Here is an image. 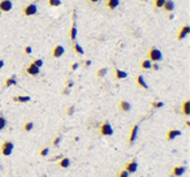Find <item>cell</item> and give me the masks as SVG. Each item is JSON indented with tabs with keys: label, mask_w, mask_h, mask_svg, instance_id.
I'll return each mask as SVG.
<instances>
[{
	"label": "cell",
	"mask_w": 190,
	"mask_h": 177,
	"mask_svg": "<svg viewBox=\"0 0 190 177\" xmlns=\"http://www.w3.org/2000/svg\"><path fill=\"white\" fill-rule=\"evenodd\" d=\"M151 68H152L154 70H159V65L156 63H154V64H151Z\"/></svg>",
	"instance_id": "39"
},
{
	"label": "cell",
	"mask_w": 190,
	"mask_h": 177,
	"mask_svg": "<svg viewBox=\"0 0 190 177\" xmlns=\"http://www.w3.org/2000/svg\"><path fill=\"white\" fill-rule=\"evenodd\" d=\"M139 177H143V176H139Z\"/></svg>",
	"instance_id": "48"
},
{
	"label": "cell",
	"mask_w": 190,
	"mask_h": 177,
	"mask_svg": "<svg viewBox=\"0 0 190 177\" xmlns=\"http://www.w3.org/2000/svg\"><path fill=\"white\" fill-rule=\"evenodd\" d=\"M119 7V0H107V8L113 11Z\"/></svg>",
	"instance_id": "21"
},
{
	"label": "cell",
	"mask_w": 190,
	"mask_h": 177,
	"mask_svg": "<svg viewBox=\"0 0 190 177\" xmlns=\"http://www.w3.org/2000/svg\"><path fill=\"white\" fill-rule=\"evenodd\" d=\"M13 8V3L11 0H2L0 2V12H11Z\"/></svg>",
	"instance_id": "6"
},
{
	"label": "cell",
	"mask_w": 190,
	"mask_h": 177,
	"mask_svg": "<svg viewBox=\"0 0 190 177\" xmlns=\"http://www.w3.org/2000/svg\"><path fill=\"white\" fill-rule=\"evenodd\" d=\"M78 67H80L78 63H73L72 67H70V69H72V70H76V69H78Z\"/></svg>",
	"instance_id": "37"
},
{
	"label": "cell",
	"mask_w": 190,
	"mask_h": 177,
	"mask_svg": "<svg viewBox=\"0 0 190 177\" xmlns=\"http://www.w3.org/2000/svg\"><path fill=\"white\" fill-rule=\"evenodd\" d=\"M107 70H108L107 68H100V69L98 70V73H96V76H98L99 78H103L107 74Z\"/></svg>",
	"instance_id": "26"
},
{
	"label": "cell",
	"mask_w": 190,
	"mask_h": 177,
	"mask_svg": "<svg viewBox=\"0 0 190 177\" xmlns=\"http://www.w3.org/2000/svg\"><path fill=\"white\" fill-rule=\"evenodd\" d=\"M14 85H17V81H16V77L12 76V77H9L5 80V87H11V86H14Z\"/></svg>",
	"instance_id": "23"
},
{
	"label": "cell",
	"mask_w": 190,
	"mask_h": 177,
	"mask_svg": "<svg viewBox=\"0 0 190 177\" xmlns=\"http://www.w3.org/2000/svg\"><path fill=\"white\" fill-rule=\"evenodd\" d=\"M117 177H129V173H128V172H126V171L124 169V171H121L120 173L117 175Z\"/></svg>",
	"instance_id": "35"
},
{
	"label": "cell",
	"mask_w": 190,
	"mask_h": 177,
	"mask_svg": "<svg viewBox=\"0 0 190 177\" xmlns=\"http://www.w3.org/2000/svg\"><path fill=\"white\" fill-rule=\"evenodd\" d=\"M185 125H186V126L189 128V126H190V121H185Z\"/></svg>",
	"instance_id": "46"
},
{
	"label": "cell",
	"mask_w": 190,
	"mask_h": 177,
	"mask_svg": "<svg viewBox=\"0 0 190 177\" xmlns=\"http://www.w3.org/2000/svg\"><path fill=\"white\" fill-rule=\"evenodd\" d=\"M61 4V0H48V5L50 7H59Z\"/></svg>",
	"instance_id": "28"
},
{
	"label": "cell",
	"mask_w": 190,
	"mask_h": 177,
	"mask_svg": "<svg viewBox=\"0 0 190 177\" xmlns=\"http://www.w3.org/2000/svg\"><path fill=\"white\" fill-rule=\"evenodd\" d=\"M138 130H139V125L138 124H135L133 128H131V130H130V134H129V145H133L134 143V141L137 139V137H138Z\"/></svg>",
	"instance_id": "5"
},
{
	"label": "cell",
	"mask_w": 190,
	"mask_h": 177,
	"mask_svg": "<svg viewBox=\"0 0 190 177\" xmlns=\"http://www.w3.org/2000/svg\"><path fill=\"white\" fill-rule=\"evenodd\" d=\"M181 135V132H180L178 129H169L167 132V139L168 141H173V139H176L177 137Z\"/></svg>",
	"instance_id": "12"
},
{
	"label": "cell",
	"mask_w": 190,
	"mask_h": 177,
	"mask_svg": "<svg viewBox=\"0 0 190 177\" xmlns=\"http://www.w3.org/2000/svg\"><path fill=\"white\" fill-rule=\"evenodd\" d=\"M126 77H128V73H126L125 70L117 69V68L115 69V78L116 80H124V78H126Z\"/></svg>",
	"instance_id": "17"
},
{
	"label": "cell",
	"mask_w": 190,
	"mask_h": 177,
	"mask_svg": "<svg viewBox=\"0 0 190 177\" xmlns=\"http://www.w3.org/2000/svg\"><path fill=\"white\" fill-rule=\"evenodd\" d=\"M185 172H186V167L181 165V167H174L172 169V173H170V177H180L182 176Z\"/></svg>",
	"instance_id": "11"
},
{
	"label": "cell",
	"mask_w": 190,
	"mask_h": 177,
	"mask_svg": "<svg viewBox=\"0 0 190 177\" xmlns=\"http://www.w3.org/2000/svg\"><path fill=\"white\" fill-rule=\"evenodd\" d=\"M168 18H169V20H173V18H174V16H173V14H169Z\"/></svg>",
	"instance_id": "45"
},
{
	"label": "cell",
	"mask_w": 190,
	"mask_h": 177,
	"mask_svg": "<svg viewBox=\"0 0 190 177\" xmlns=\"http://www.w3.org/2000/svg\"><path fill=\"white\" fill-rule=\"evenodd\" d=\"M164 106V103L163 102H152V103H151V107H152L154 108V110H156V108H162Z\"/></svg>",
	"instance_id": "29"
},
{
	"label": "cell",
	"mask_w": 190,
	"mask_h": 177,
	"mask_svg": "<svg viewBox=\"0 0 190 177\" xmlns=\"http://www.w3.org/2000/svg\"><path fill=\"white\" fill-rule=\"evenodd\" d=\"M33 128H34V122L33 121H27V122H25V125H23V130L30 132V130H33Z\"/></svg>",
	"instance_id": "25"
},
{
	"label": "cell",
	"mask_w": 190,
	"mask_h": 177,
	"mask_svg": "<svg viewBox=\"0 0 190 177\" xmlns=\"http://www.w3.org/2000/svg\"><path fill=\"white\" fill-rule=\"evenodd\" d=\"M66 87H68V88H72V87H73V81H72V80H68V82H66Z\"/></svg>",
	"instance_id": "38"
},
{
	"label": "cell",
	"mask_w": 190,
	"mask_h": 177,
	"mask_svg": "<svg viewBox=\"0 0 190 177\" xmlns=\"http://www.w3.org/2000/svg\"><path fill=\"white\" fill-rule=\"evenodd\" d=\"M37 11H38V8H37L35 4H27L26 7H23L22 13H23V16L30 17V16H34V14L37 13Z\"/></svg>",
	"instance_id": "4"
},
{
	"label": "cell",
	"mask_w": 190,
	"mask_h": 177,
	"mask_svg": "<svg viewBox=\"0 0 190 177\" xmlns=\"http://www.w3.org/2000/svg\"><path fill=\"white\" fill-rule=\"evenodd\" d=\"M138 169V163H137V160L133 159V160H130L128 164L125 165V171L128 172V173H135Z\"/></svg>",
	"instance_id": "7"
},
{
	"label": "cell",
	"mask_w": 190,
	"mask_h": 177,
	"mask_svg": "<svg viewBox=\"0 0 190 177\" xmlns=\"http://www.w3.org/2000/svg\"><path fill=\"white\" fill-rule=\"evenodd\" d=\"M11 2H12V0H11Z\"/></svg>",
	"instance_id": "50"
},
{
	"label": "cell",
	"mask_w": 190,
	"mask_h": 177,
	"mask_svg": "<svg viewBox=\"0 0 190 177\" xmlns=\"http://www.w3.org/2000/svg\"><path fill=\"white\" fill-rule=\"evenodd\" d=\"M5 125H7V120L4 119L3 114H0V130H3L5 128Z\"/></svg>",
	"instance_id": "27"
},
{
	"label": "cell",
	"mask_w": 190,
	"mask_h": 177,
	"mask_svg": "<svg viewBox=\"0 0 190 177\" xmlns=\"http://www.w3.org/2000/svg\"><path fill=\"white\" fill-rule=\"evenodd\" d=\"M69 35H70V41L72 42H76V38H77V26H76V11L74 13H73V25L70 27V33H69Z\"/></svg>",
	"instance_id": "10"
},
{
	"label": "cell",
	"mask_w": 190,
	"mask_h": 177,
	"mask_svg": "<svg viewBox=\"0 0 190 177\" xmlns=\"http://www.w3.org/2000/svg\"><path fill=\"white\" fill-rule=\"evenodd\" d=\"M48 152H50V149H48V147H43V149H41V151H39V155L42 158H45V156L48 155Z\"/></svg>",
	"instance_id": "31"
},
{
	"label": "cell",
	"mask_w": 190,
	"mask_h": 177,
	"mask_svg": "<svg viewBox=\"0 0 190 177\" xmlns=\"http://www.w3.org/2000/svg\"><path fill=\"white\" fill-rule=\"evenodd\" d=\"M12 100L16 102V103H27V102H30V96L29 95H18V96H13Z\"/></svg>",
	"instance_id": "14"
},
{
	"label": "cell",
	"mask_w": 190,
	"mask_h": 177,
	"mask_svg": "<svg viewBox=\"0 0 190 177\" xmlns=\"http://www.w3.org/2000/svg\"><path fill=\"white\" fill-rule=\"evenodd\" d=\"M119 108H120V110L123 111V112H129L131 107H130V103H129V102H126V100H121V102H120Z\"/></svg>",
	"instance_id": "18"
},
{
	"label": "cell",
	"mask_w": 190,
	"mask_h": 177,
	"mask_svg": "<svg viewBox=\"0 0 190 177\" xmlns=\"http://www.w3.org/2000/svg\"><path fill=\"white\" fill-rule=\"evenodd\" d=\"M73 51H74L77 55H80V56H82L85 53V51H84V48H82L78 43H73Z\"/></svg>",
	"instance_id": "22"
},
{
	"label": "cell",
	"mask_w": 190,
	"mask_h": 177,
	"mask_svg": "<svg viewBox=\"0 0 190 177\" xmlns=\"http://www.w3.org/2000/svg\"><path fill=\"white\" fill-rule=\"evenodd\" d=\"M84 65H85V67H90V65H91V60H86V61L84 63Z\"/></svg>",
	"instance_id": "42"
},
{
	"label": "cell",
	"mask_w": 190,
	"mask_h": 177,
	"mask_svg": "<svg viewBox=\"0 0 190 177\" xmlns=\"http://www.w3.org/2000/svg\"><path fill=\"white\" fill-rule=\"evenodd\" d=\"M23 51H25L26 55H30V53L33 52V48H31L30 46H26V47H25V50H23Z\"/></svg>",
	"instance_id": "36"
},
{
	"label": "cell",
	"mask_w": 190,
	"mask_h": 177,
	"mask_svg": "<svg viewBox=\"0 0 190 177\" xmlns=\"http://www.w3.org/2000/svg\"><path fill=\"white\" fill-rule=\"evenodd\" d=\"M69 92H70V88L65 87V88H64V91H63V94H64V95H68V94H69Z\"/></svg>",
	"instance_id": "41"
},
{
	"label": "cell",
	"mask_w": 190,
	"mask_h": 177,
	"mask_svg": "<svg viewBox=\"0 0 190 177\" xmlns=\"http://www.w3.org/2000/svg\"><path fill=\"white\" fill-rule=\"evenodd\" d=\"M34 2H41V0H34Z\"/></svg>",
	"instance_id": "47"
},
{
	"label": "cell",
	"mask_w": 190,
	"mask_h": 177,
	"mask_svg": "<svg viewBox=\"0 0 190 177\" xmlns=\"http://www.w3.org/2000/svg\"><path fill=\"white\" fill-rule=\"evenodd\" d=\"M4 67V60H0V69Z\"/></svg>",
	"instance_id": "44"
},
{
	"label": "cell",
	"mask_w": 190,
	"mask_h": 177,
	"mask_svg": "<svg viewBox=\"0 0 190 177\" xmlns=\"http://www.w3.org/2000/svg\"><path fill=\"white\" fill-rule=\"evenodd\" d=\"M13 149H14V145L12 141H4L2 143V147H0V152L4 156H9L13 152Z\"/></svg>",
	"instance_id": "2"
},
{
	"label": "cell",
	"mask_w": 190,
	"mask_h": 177,
	"mask_svg": "<svg viewBox=\"0 0 190 177\" xmlns=\"http://www.w3.org/2000/svg\"><path fill=\"white\" fill-rule=\"evenodd\" d=\"M100 134L102 135H106V137H111L113 134V128L109 124L108 121H104L100 126Z\"/></svg>",
	"instance_id": "3"
},
{
	"label": "cell",
	"mask_w": 190,
	"mask_h": 177,
	"mask_svg": "<svg viewBox=\"0 0 190 177\" xmlns=\"http://www.w3.org/2000/svg\"><path fill=\"white\" fill-rule=\"evenodd\" d=\"M143 2H145V0H143Z\"/></svg>",
	"instance_id": "51"
},
{
	"label": "cell",
	"mask_w": 190,
	"mask_h": 177,
	"mask_svg": "<svg viewBox=\"0 0 190 177\" xmlns=\"http://www.w3.org/2000/svg\"><path fill=\"white\" fill-rule=\"evenodd\" d=\"M164 2H165V0H155V3H154L155 8H156V9L163 8V5H164Z\"/></svg>",
	"instance_id": "30"
},
{
	"label": "cell",
	"mask_w": 190,
	"mask_h": 177,
	"mask_svg": "<svg viewBox=\"0 0 190 177\" xmlns=\"http://www.w3.org/2000/svg\"><path fill=\"white\" fill-rule=\"evenodd\" d=\"M190 34V26L189 25H184L181 29H180V31L177 34V39L178 41H182V39H185L188 35Z\"/></svg>",
	"instance_id": "8"
},
{
	"label": "cell",
	"mask_w": 190,
	"mask_h": 177,
	"mask_svg": "<svg viewBox=\"0 0 190 177\" xmlns=\"http://www.w3.org/2000/svg\"><path fill=\"white\" fill-rule=\"evenodd\" d=\"M39 72H41V68L35 67L33 63L26 68V73L29 76H38V74H39Z\"/></svg>",
	"instance_id": "13"
},
{
	"label": "cell",
	"mask_w": 190,
	"mask_h": 177,
	"mask_svg": "<svg viewBox=\"0 0 190 177\" xmlns=\"http://www.w3.org/2000/svg\"><path fill=\"white\" fill-rule=\"evenodd\" d=\"M33 64H34L35 67H38V68H42V67H43V64H45V63H43L42 59H35V60L33 61Z\"/></svg>",
	"instance_id": "32"
},
{
	"label": "cell",
	"mask_w": 190,
	"mask_h": 177,
	"mask_svg": "<svg viewBox=\"0 0 190 177\" xmlns=\"http://www.w3.org/2000/svg\"><path fill=\"white\" fill-rule=\"evenodd\" d=\"M163 9L165 12H173V9H174V3L172 2V0H165L164 2V5H163Z\"/></svg>",
	"instance_id": "15"
},
{
	"label": "cell",
	"mask_w": 190,
	"mask_h": 177,
	"mask_svg": "<svg viewBox=\"0 0 190 177\" xmlns=\"http://www.w3.org/2000/svg\"><path fill=\"white\" fill-rule=\"evenodd\" d=\"M64 52H65L64 47H63L61 44H57V46H55L52 48V57L59 59V57H61L63 55H64Z\"/></svg>",
	"instance_id": "9"
},
{
	"label": "cell",
	"mask_w": 190,
	"mask_h": 177,
	"mask_svg": "<svg viewBox=\"0 0 190 177\" xmlns=\"http://www.w3.org/2000/svg\"><path fill=\"white\" fill-rule=\"evenodd\" d=\"M151 63L149 59H146V60H143L142 63H141V68H142V69H151Z\"/></svg>",
	"instance_id": "24"
},
{
	"label": "cell",
	"mask_w": 190,
	"mask_h": 177,
	"mask_svg": "<svg viewBox=\"0 0 190 177\" xmlns=\"http://www.w3.org/2000/svg\"><path fill=\"white\" fill-rule=\"evenodd\" d=\"M57 164H59L60 168H68V167L70 165V160H69V158H64V156H63Z\"/></svg>",
	"instance_id": "19"
},
{
	"label": "cell",
	"mask_w": 190,
	"mask_h": 177,
	"mask_svg": "<svg viewBox=\"0 0 190 177\" xmlns=\"http://www.w3.org/2000/svg\"><path fill=\"white\" fill-rule=\"evenodd\" d=\"M182 114L185 116L190 115V100H185L184 102V104H182Z\"/></svg>",
	"instance_id": "20"
},
{
	"label": "cell",
	"mask_w": 190,
	"mask_h": 177,
	"mask_svg": "<svg viewBox=\"0 0 190 177\" xmlns=\"http://www.w3.org/2000/svg\"><path fill=\"white\" fill-rule=\"evenodd\" d=\"M87 2H89V3H91V4H94V3H98L99 0H87Z\"/></svg>",
	"instance_id": "43"
},
{
	"label": "cell",
	"mask_w": 190,
	"mask_h": 177,
	"mask_svg": "<svg viewBox=\"0 0 190 177\" xmlns=\"http://www.w3.org/2000/svg\"><path fill=\"white\" fill-rule=\"evenodd\" d=\"M74 111H76L74 106H69V107H68V110H66V114H68V116H72L73 114H74Z\"/></svg>",
	"instance_id": "34"
},
{
	"label": "cell",
	"mask_w": 190,
	"mask_h": 177,
	"mask_svg": "<svg viewBox=\"0 0 190 177\" xmlns=\"http://www.w3.org/2000/svg\"><path fill=\"white\" fill-rule=\"evenodd\" d=\"M135 82H137V85L139 86V87H142V88H146L147 90L149 88V85L146 83V81H145V77L143 76H137V78H135Z\"/></svg>",
	"instance_id": "16"
},
{
	"label": "cell",
	"mask_w": 190,
	"mask_h": 177,
	"mask_svg": "<svg viewBox=\"0 0 190 177\" xmlns=\"http://www.w3.org/2000/svg\"><path fill=\"white\" fill-rule=\"evenodd\" d=\"M162 51L159 50V48L156 47H151L150 48V51H149V60L151 63H159L160 60H162Z\"/></svg>",
	"instance_id": "1"
},
{
	"label": "cell",
	"mask_w": 190,
	"mask_h": 177,
	"mask_svg": "<svg viewBox=\"0 0 190 177\" xmlns=\"http://www.w3.org/2000/svg\"><path fill=\"white\" fill-rule=\"evenodd\" d=\"M60 142H61V135H57V137H56V138H55V139H53V141H52V145H53V146H55V147H57V146H59V145H60Z\"/></svg>",
	"instance_id": "33"
},
{
	"label": "cell",
	"mask_w": 190,
	"mask_h": 177,
	"mask_svg": "<svg viewBox=\"0 0 190 177\" xmlns=\"http://www.w3.org/2000/svg\"><path fill=\"white\" fill-rule=\"evenodd\" d=\"M63 158V155H57V156H53V158L51 159V161H55V160H60Z\"/></svg>",
	"instance_id": "40"
},
{
	"label": "cell",
	"mask_w": 190,
	"mask_h": 177,
	"mask_svg": "<svg viewBox=\"0 0 190 177\" xmlns=\"http://www.w3.org/2000/svg\"><path fill=\"white\" fill-rule=\"evenodd\" d=\"M0 14H2V12H0Z\"/></svg>",
	"instance_id": "49"
}]
</instances>
